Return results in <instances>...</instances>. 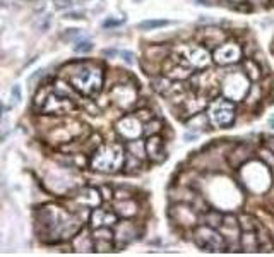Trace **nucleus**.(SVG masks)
I'll use <instances>...</instances> for the list:
<instances>
[{
    "label": "nucleus",
    "mask_w": 274,
    "mask_h": 257,
    "mask_svg": "<svg viewBox=\"0 0 274 257\" xmlns=\"http://www.w3.org/2000/svg\"><path fill=\"white\" fill-rule=\"evenodd\" d=\"M36 223L45 242L67 240L81 230V219L57 204H47L38 209Z\"/></svg>",
    "instance_id": "f257e3e1"
},
{
    "label": "nucleus",
    "mask_w": 274,
    "mask_h": 257,
    "mask_svg": "<svg viewBox=\"0 0 274 257\" xmlns=\"http://www.w3.org/2000/svg\"><path fill=\"white\" fill-rule=\"evenodd\" d=\"M74 89L83 95L94 96L103 84V70L94 64H75L69 76Z\"/></svg>",
    "instance_id": "f03ea898"
},
{
    "label": "nucleus",
    "mask_w": 274,
    "mask_h": 257,
    "mask_svg": "<svg viewBox=\"0 0 274 257\" xmlns=\"http://www.w3.org/2000/svg\"><path fill=\"white\" fill-rule=\"evenodd\" d=\"M125 151L120 144H101L91 156V168L101 173H115L124 167Z\"/></svg>",
    "instance_id": "7ed1b4c3"
},
{
    "label": "nucleus",
    "mask_w": 274,
    "mask_h": 257,
    "mask_svg": "<svg viewBox=\"0 0 274 257\" xmlns=\"http://www.w3.org/2000/svg\"><path fill=\"white\" fill-rule=\"evenodd\" d=\"M271 170L266 163L259 161V163H253V161H248L243 164L242 168V182L245 185V189L252 190V192L256 194H262L266 192V190L271 189Z\"/></svg>",
    "instance_id": "20e7f679"
},
{
    "label": "nucleus",
    "mask_w": 274,
    "mask_h": 257,
    "mask_svg": "<svg viewBox=\"0 0 274 257\" xmlns=\"http://www.w3.org/2000/svg\"><path fill=\"white\" fill-rule=\"evenodd\" d=\"M192 240L197 249L204 252H221L225 250V238L218 228L199 223L192 230Z\"/></svg>",
    "instance_id": "39448f33"
},
{
    "label": "nucleus",
    "mask_w": 274,
    "mask_h": 257,
    "mask_svg": "<svg viewBox=\"0 0 274 257\" xmlns=\"http://www.w3.org/2000/svg\"><path fill=\"white\" fill-rule=\"evenodd\" d=\"M209 123L216 128H228L235 122V103L228 98H216L207 110Z\"/></svg>",
    "instance_id": "423d86ee"
},
{
    "label": "nucleus",
    "mask_w": 274,
    "mask_h": 257,
    "mask_svg": "<svg viewBox=\"0 0 274 257\" xmlns=\"http://www.w3.org/2000/svg\"><path fill=\"white\" fill-rule=\"evenodd\" d=\"M170 219L182 230H194V226L199 225L201 213L192 204L175 203L168 211Z\"/></svg>",
    "instance_id": "0eeeda50"
},
{
    "label": "nucleus",
    "mask_w": 274,
    "mask_h": 257,
    "mask_svg": "<svg viewBox=\"0 0 274 257\" xmlns=\"http://www.w3.org/2000/svg\"><path fill=\"white\" fill-rule=\"evenodd\" d=\"M248 77L243 74L242 69L235 72H228V76L223 81V95L231 101L243 100L248 91Z\"/></svg>",
    "instance_id": "6e6552de"
},
{
    "label": "nucleus",
    "mask_w": 274,
    "mask_h": 257,
    "mask_svg": "<svg viewBox=\"0 0 274 257\" xmlns=\"http://www.w3.org/2000/svg\"><path fill=\"white\" fill-rule=\"evenodd\" d=\"M220 233L225 238V249H230L231 252L240 250V226H238V216L235 213H225L223 223L220 228Z\"/></svg>",
    "instance_id": "1a4fd4ad"
},
{
    "label": "nucleus",
    "mask_w": 274,
    "mask_h": 257,
    "mask_svg": "<svg viewBox=\"0 0 274 257\" xmlns=\"http://www.w3.org/2000/svg\"><path fill=\"white\" fill-rule=\"evenodd\" d=\"M242 55H243V50L238 43H235V41H223L212 51V60L218 65H231L240 62Z\"/></svg>",
    "instance_id": "9d476101"
},
{
    "label": "nucleus",
    "mask_w": 274,
    "mask_h": 257,
    "mask_svg": "<svg viewBox=\"0 0 274 257\" xmlns=\"http://www.w3.org/2000/svg\"><path fill=\"white\" fill-rule=\"evenodd\" d=\"M179 60L182 64L189 65V67H207L211 64V55L207 51L206 46L201 45H184L182 46V57Z\"/></svg>",
    "instance_id": "9b49d317"
},
{
    "label": "nucleus",
    "mask_w": 274,
    "mask_h": 257,
    "mask_svg": "<svg viewBox=\"0 0 274 257\" xmlns=\"http://www.w3.org/2000/svg\"><path fill=\"white\" fill-rule=\"evenodd\" d=\"M86 132H88V128H86L83 123L72 122V123H69V125L53 127V131L48 132V139L52 142H57V144L72 142V139H81Z\"/></svg>",
    "instance_id": "f8f14e48"
},
{
    "label": "nucleus",
    "mask_w": 274,
    "mask_h": 257,
    "mask_svg": "<svg viewBox=\"0 0 274 257\" xmlns=\"http://www.w3.org/2000/svg\"><path fill=\"white\" fill-rule=\"evenodd\" d=\"M74 110V101L62 95H48L42 103V112L48 115H65Z\"/></svg>",
    "instance_id": "ddd939ff"
},
{
    "label": "nucleus",
    "mask_w": 274,
    "mask_h": 257,
    "mask_svg": "<svg viewBox=\"0 0 274 257\" xmlns=\"http://www.w3.org/2000/svg\"><path fill=\"white\" fill-rule=\"evenodd\" d=\"M139 236V228L134 221H130L129 218L124 221H116L115 223V231H113V240L116 242L119 247L129 245L130 242H134Z\"/></svg>",
    "instance_id": "4468645a"
},
{
    "label": "nucleus",
    "mask_w": 274,
    "mask_h": 257,
    "mask_svg": "<svg viewBox=\"0 0 274 257\" xmlns=\"http://www.w3.org/2000/svg\"><path fill=\"white\" fill-rule=\"evenodd\" d=\"M116 132H119L120 137L127 139V141H132V139H137L143 136V122L135 115L124 117L116 123Z\"/></svg>",
    "instance_id": "2eb2a0df"
},
{
    "label": "nucleus",
    "mask_w": 274,
    "mask_h": 257,
    "mask_svg": "<svg viewBox=\"0 0 274 257\" xmlns=\"http://www.w3.org/2000/svg\"><path fill=\"white\" fill-rule=\"evenodd\" d=\"M111 100L116 106L127 110V108L134 106V103L137 101V91L129 84H116L111 89Z\"/></svg>",
    "instance_id": "dca6fc26"
},
{
    "label": "nucleus",
    "mask_w": 274,
    "mask_h": 257,
    "mask_svg": "<svg viewBox=\"0 0 274 257\" xmlns=\"http://www.w3.org/2000/svg\"><path fill=\"white\" fill-rule=\"evenodd\" d=\"M253 149L248 146V144H235L231 151H228L226 154V163L233 168H240L243 167L248 159H252Z\"/></svg>",
    "instance_id": "f3484780"
},
{
    "label": "nucleus",
    "mask_w": 274,
    "mask_h": 257,
    "mask_svg": "<svg viewBox=\"0 0 274 257\" xmlns=\"http://www.w3.org/2000/svg\"><path fill=\"white\" fill-rule=\"evenodd\" d=\"M74 203L79 206L81 209H94L98 208L101 203V194L100 189L94 187H84L81 189L74 197Z\"/></svg>",
    "instance_id": "a211bd4d"
},
{
    "label": "nucleus",
    "mask_w": 274,
    "mask_h": 257,
    "mask_svg": "<svg viewBox=\"0 0 274 257\" xmlns=\"http://www.w3.org/2000/svg\"><path fill=\"white\" fill-rule=\"evenodd\" d=\"M146 153H148V158L153 163H161L166 158L163 139H161L158 134L148 137V141H146Z\"/></svg>",
    "instance_id": "6ab92c4d"
},
{
    "label": "nucleus",
    "mask_w": 274,
    "mask_h": 257,
    "mask_svg": "<svg viewBox=\"0 0 274 257\" xmlns=\"http://www.w3.org/2000/svg\"><path fill=\"white\" fill-rule=\"evenodd\" d=\"M226 33L220 28H204L199 33V41L202 46H209V48H216L218 45H221L223 41H226Z\"/></svg>",
    "instance_id": "aec40b11"
},
{
    "label": "nucleus",
    "mask_w": 274,
    "mask_h": 257,
    "mask_svg": "<svg viewBox=\"0 0 274 257\" xmlns=\"http://www.w3.org/2000/svg\"><path fill=\"white\" fill-rule=\"evenodd\" d=\"M116 221H119V216H116V213H111V211L94 208L93 213H91V226H93V228H100V226H115Z\"/></svg>",
    "instance_id": "412c9836"
},
{
    "label": "nucleus",
    "mask_w": 274,
    "mask_h": 257,
    "mask_svg": "<svg viewBox=\"0 0 274 257\" xmlns=\"http://www.w3.org/2000/svg\"><path fill=\"white\" fill-rule=\"evenodd\" d=\"M115 213L122 216V218H132V216H135L139 213V204L135 203V200L130 199H122V200H116L115 203Z\"/></svg>",
    "instance_id": "4be33fe9"
},
{
    "label": "nucleus",
    "mask_w": 274,
    "mask_h": 257,
    "mask_svg": "<svg viewBox=\"0 0 274 257\" xmlns=\"http://www.w3.org/2000/svg\"><path fill=\"white\" fill-rule=\"evenodd\" d=\"M242 72L248 77V81H261L262 79V69L261 65L257 64L256 59H252V57H247L245 60H242Z\"/></svg>",
    "instance_id": "5701e85b"
},
{
    "label": "nucleus",
    "mask_w": 274,
    "mask_h": 257,
    "mask_svg": "<svg viewBox=\"0 0 274 257\" xmlns=\"http://www.w3.org/2000/svg\"><path fill=\"white\" fill-rule=\"evenodd\" d=\"M72 247L75 252H93L94 250V242L93 235H88V231H81L72 238Z\"/></svg>",
    "instance_id": "b1692460"
},
{
    "label": "nucleus",
    "mask_w": 274,
    "mask_h": 257,
    "mask_svg": "<svg viewBox=\"0 0 274 257\" xmlns=\"http://www.w3.org/2000/svg\"><path fill=\"white\" fill-rule=\"evenodd\" d=\"M223 216L225 213L220 209H207L204 213H201V219L199 223L202 221V225H207V226H212V228H220L221 223H223Z\"/></svg>",
    "instance_id": "393cba45"
},
{
    "label": "nucleus",
    "mask_w": 274,
    "mask_h": 257,
    "mask_svg": "<svg viewBox=\"0 0 274 257\" xmlns=\"http://www.w3.org/2000/svg\"><path fill=\"white\" fill-rule=\"evenodd\" d=\"M240 250L243 252H257L259 240L256 231H242L240 233Z\"/></svg>",
    "instance_id": "a878e982"
},
{
    "label": "nucleus",
    "mask_w": 274,
    "mask_h": 257,
    "mask_svg": "<svg viewBox=\"0 0 274 257\" xmlns=\"http://www.w3.org/2000/svg\"><path fill=\"white\" fill-rule=\"evenodd\" d=\"M185 125L189 131H199V128H204L209 125V117H207V113L195 112L185 120Z\"/></svg>",
    "instance_id": "bb28decb"
},
{
    "label": "nucleus",
    "mask_w": 274,
    "mask_h": 257,
    "mask_svg": "<svg viewBox=\"0 0 274 257\" xmlns=\"http://www.w3.org/2000/svg\"><path fill=\"white\" fill-rule=\"evenodd\" d=\"M127 153H130L132 156L143 159V161H144L146 158H148V153H146V142L141 141L139 137L132 139V141L127 142Z\"/></svg>",
    "instance_id": "cd10ccee"
},
{
    "label": "nucleus",
    "mask_w": 274,
    "mask_h": 257,
    "mask_svg": "<svg viewBox=\"0 0 274 257\" xmlns=\"http://www.w3.org/2000/svg\"><path fill=\"white\" fill-rule=\"evenodd\" d=\"M238 226H240L242 231H256L259 226V221L250 213H242L238 216Z\"/></svg>",
    "instance_id": "c85d7f7f"
},
{
    "label": "nucleus",
    "mask_w": 274,
    "mask_h": 257,
    "mask_svg": "<svg viewBox=\"0 0 274 257\" xmlns=\"http://www.w3.org/2000/svg\"><path fill=\"white\" fill-rule=\"evenodd\" d=\"M168 48H165V46H149L148 50H146V59H148L149 62H156V60H166L168 59Z\"/></svg>",
    "instance_id": "c756f323"
},
{
    "label": "nucleus",
    "mask_w": 274,
    "mask_h": 257,
    "mask_svg": "<svg viewBox=\"0 0 274 257\" xmlns=\"http://www.w3.org/2000/svg\"><path fill=\"white\" fill-rule=\"evenodd\" d=\"M262 95H264V91H262L261 84H252L250 87H248L245 98H243V100H245V105L247 106H253L256 103L261 101Z\"/></svg>",
    "instance_id": "7c9ffc66"
},
{
    "label": "nucleus",
    "mask_w": 274,
    "mask_h": 257,
    "mask_svg": "<svg viewBox=\"0 0 274 257\" xmlns=\"http://www.w3.org/2000/svg\"><path fill=\"white\" fill-rule=\"evenodd\" d=\"M151 84H153V89L154 91H158L160 95H166L168 93V89L171 87V79L168 76H158V77H153V81H151Z\"/></svg>",
    "instance_id": "2f4dec72"
},
{
    "label": "nucleus",
    "mask_w": 274,
    "mask_h": 257,
    "mask_svg": "<svg viewBox=\"0 0 274 257\" xmlns=\"http://www.w3.org/2000/svg\"><path fill=\"white\" fill-rule=\"evenodd\" d=\"M170 24H171V21H166V19H148L137 24V28L143 31H153V29L166 28V26H170Z\"/></svg>",
    "instance_id": "473e14b6"
},
{
    "label": "nucleus",
    "mask_w": 274,
    "mask_h": 257,
    "mask_svg": "<svg viewBox=\"0 0 274 257\" xmlns=\"http://www.w3.org/2000/svg\"><path fill=\"white\" fill-rule=\"evenodd\" d=\"M161 132V122L156 120V118H151L143 125V134L144 136H154V134H160Z\"/></svg>",
    "instance_id": "72a5a7b5"
},
{
    "label": "nucleus",
    "mask_w": 274,
    "mask_h": 257,
    "mask_svg": "<svg viewBox=\"0 0 274 257\" xmlns=\"http://www.w3.org/2000/svg\"><path fill=\"white\" fill-rule=\"evenodd\" d=\"M259 159H261L262 163H266L267 167L274 172V154L269 151L266 146H264L262 149H259Z\"/></svg>",
    "instance_id": "f704fd0d"
},
{
    "label": "nucleus",
    "mask_w": 274,
    "mask_h": 257,
    "mask_svg": "<svg viewBox=\"0 0 274 257\" xmlns=\"http://www.w3.org/2000/svg\"><path fill=\"white\" fill-rule=\"evenodd\" d=\"M94 242V250L96 252H103V254H106V252H111L113 250V240H93Z\"/></svg>",
    "instance_id": "c9c22d12"
},
{
    "label": "nucleus",
    "mask_w": 274,
    "mask_h": 257,
    "mask_svg": "<svg viewBox=\"0 0 274 257\" xmlns=\"http://www.w3.org/2000/svg\"><path fill=\"white\" fill-rule=\"evenodd\" d=\"M55 89H57L58 95L67 96V98H70V100H74V87L72 86H67L64 81H58L57 84H55Z\"/></svg>",
    "instance_id": "e433bc0d"
},
{
    "label": "nucleus",
    "mask_w": 274,
    "mask_h": 257,
    "mask_svg": "<svg viewBox=\"0 0 274 257\" xmlns=\"http://www.w3.org/2000/svg\"><path fill=\"white\" fill-rule=\"evenodd\" d=\"M91 50H93V43L91 41H79L77 45H74L75 53H88Z\"/></svg>",
    "instance_id": "4c0bfd02"
},
{
    "label": "nucleus",
    "mask_w": 274,
    "mask_h": 257,
    "mask_svg": "<svg viewBox=\"0 0 274 257\" xmlns=\"http://www.w3.org/2000/svg\"><path fill=\"white\" fill-rule=\"evenodd\" d=\"M21 100H23V89H21V86L16 84L11 91V105H17Z\"/></svg>",
    "instance_id": "58836bf2"
},
{
    "label": "nucleus",
    "mask_w": 274,
    "mask_h": 257,
    "mask_svg": "<svg viewBox=\"0 0 274 257\" xmlns=\"http://www.w3.org/2000/svg\"><path fill=\"white\" fill-rule=\"evenodd\" d=\"M50 24H52V15L47 14V15H43V17L36 23V28L40 31H47L50 28Z\"/></svg>",
    "instance_id": "ea45409f"
},
{
    "label": "nucleus",
    "mask_w": 274,
    "mask_h": 257,
    "mask_svg": "<svg viewBox=\"0 0 274 257\" xmlns=\"http://www.w3.org/2000/svg\"><path fill=\"white\" fill-rule=\"evenodd\" d=\"M55 2V7L57 9H69V7H72V5L77 4V0H53Z\"/></svg>",
    "instance_id": "a19ab883"
},
{
    "label": "nucleus",
    "mask_w": 274,
    "mask_h": 257,
    "mask_svg": "<svg viewBox=\"0 0 274 257\" xmlns=\"http://www.w3.org/2000/svg\"><path fill=\"white\" fill-rule=\"evenodd\" d=\"M119 57H122V60L127 62V64H134L135 62V55L132 51H125V50H119Z\"/></svg>",
    "instance_id": "79ce46f5"
},
{
    "label": "nucleus",
    "mask_w": 274,
    "mask_h": 257,
    "mask_svg": "<svg viewBox=\"0 0 274 257\" xmlns=\"http://www.w3.org/2000/svg\"><path fill=\"white\" fill-rule=\"evenodd\" d=\"M135 117L139 118V120L143 122V123H146L148 120H151V118H153V113H151L149 110H139V112L135 113Z\"/></svg>",
    "instance_id": "37998d69"
},
{
    "label": "nucleus",
    "mask_w": 274,
    "mask_h": 257,
    "mask_svg": "<svg viewBox=\"0 0 274 257\" xmlns=\"http://www.w3.org/2000/svg\"><path fill=\"white\" fill-rule=\"evenodd\" d=\"M113 195H115L116 200H122V199H130L132 194L129 192V190H125V189H116L113 192Z\"/></svg>",
    "instance_id": "c03bdc74"
},
{
    "label": "nucleus",
    "mask_w": 274,
    "mask_h": 257,
    "mask_svg": "<svg viewBox=\"0 0 274 257\" xmlns=\"http://www.w3.org/2000/svg\"><path fill=\"white\" fill-rule=\"evenodd\" d=\"M65 19H75V21H79V19H84L86 15L83 12H79V10H70V12H67L64 15Z\"/></svg>",
    "instance_id": "a18cd8bd"
},
{
    "label": "nucleus",
    "mask_w": 274,
    "mask_h": 257,
    "mask_svg": "<svg viewBox=\"0 0 274 257\" xmlns=\"http://www.w3.org/2000/svg\"><path fill=\"white\" fill-rule=\"evenodd\" d=\"M100 194H101V199H111L113 190H111L110 187H100Z\"/></svg>",
    "instance_id": "49530a36"
},
{
    "label": "nucleus",
    "mask_w": 274,
    "mask_h": 257,
    "mask_svg": "<svg viewBox=\"0 0 274 257\" xmlns=\"http://www.w3.org/2000/svg\"><path fill=\"white\" fill-rule=\"evenodd\" d=\"M266 148L274 154V136H266Z\"/></svg>",
    "instance_id": "de8ad7c7"
},
{
    "label": "nucleus",
    "mask_w": 274,
    "mask_h": 257,
    "mask_svg": "<svg viewBox=\"0 0 274 257\" xmlns=\"http://www.w3.org/2000/svg\"><path fill=\"white\" fill-rule=\"evenodd\" d=\"M195 2H199L201 5H206V7H212V5H218L220 0H195Z\"/></svg>",
    "instance_id": "09e8293b"
},
{
    "label": "nucleus",
    "mask_w": 274,
    "mask_h": 257,
    "mask_svg": "<svg viewBox=\"0 0 274 257\" xmlns=\"http://www.w3.org/2000/svg\"><path fill=\"white\" fill-rule=\"evenodd\" d=\"M65 31H67V33L62 34V38H64V40L67 38V36H72V38H74V36H77V34L81 33V29H65Z\"/></svg>",
    "instance_id": "8fccbe9b"
},
{
    "label": "nucleus",
    "mask_w": 274,
    "mask_h": 257,
    "mask_svg": "<svg viewBox=\"0 0 274 257\" xmlns=\"http://www.w3.org/2000/svg\"><path fill=\"white\" fill-rule=\"evenodd\" d=\"M248 2H250L253 7H261V5H264V4H267L269 0H248Z\"/></svg>",
    "instance_id": "3c124183"
},
{
    "label": "nucleus",
    "mask_w": 274,
    "mask_h": 257,
    "mask_svg": "<svg viewBox=\"0 0 274 257\" xmlns=\"http://www.w3.org/2000/svg\"><path fill=\"white\" fill-rule=\"evenodd\" d=\"M103 55H106V57H119V50H103Z\"/></svg>",
    "instance_id": "603ef678"
},
{
    "label": "nucleus",
    "mask_w": 274,
    "mask_h": 257,
    "mask_svg": "<svg viewBox=\"0 0 274 257\" xmlns=\"http://www.w3.org/2000/svg\"><path fill=\"white\" fill-rule=\"evenodd\" d=\"M119 24H122V21H106V23H103V26L105 28H110V26H119Z\"/></svg>",
    "instance_id": "864d4df0"
},
{
    "label": "nucleus",
    "mask_w": 274,
    "mask_h": 257,
    "mask_svg": "<svg viewBox=\"0 0 274 257\" xmlns=\"http://www.w3.org/2000/svg\"><path fill=\"white\" fill-rule=\"evenodd\" d=\"M195 137H197V134H192V132H185V134H184V139H185V141H194Z\"/></svg>",
    "instance_id": "5fc2aeb1"
},
{
    "label": "nucleus",
    "mask_w": 274,
    "mask_h": 257,
    "mask_svg": "<svg viewBox=\"0 0 274 257\" xmlns=\"http://www.w3.org/2000/svg\"><path fill=\"white\" fill-rule=\"evenodd\" d=\"M228 4H242V2H247V0H226Z\"/></svg>",
    "instance_id": "6e6d98bb"
},
{
    "label": "nucleus",
    "mask_w": 274,
    "mask_h": 257,
    "mask_svg": "<svg viewBox=\"0 0 274 257\" xmlns=\"http://www.w3.org/2000/svg\"><path fill=\"white\" fill-rule=\"evenodd\" d=\"M269 125H271V127L274 128V117L271 118V120H269Z\"/></svg>",
    "instance_id": "4d7b16f0"
}]
</instances>
